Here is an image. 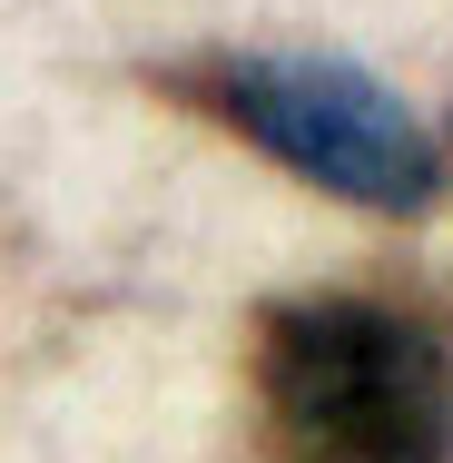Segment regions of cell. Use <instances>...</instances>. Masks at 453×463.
Masks as SVG:
<instances>
[{
  "label": "cell",
  "instance_id": "cell-1",
  "mask_svg": "<svg viewBox=\"0 0 453 463\" xmlns=\"http://www.w3.org/2000/svg\"><path fill=\"white\" fill-rule=\"evenodd\" d=\"M247 404L267 463H453V326L404 296L257 306Z\"/></svg>",
  "mask_w": 453,
  "mask_h": 463
},
{
  "label": "cell",
  "instance_id": "cell-2",
  "mask_svg": "<svg viewBox=\"0 0 453 463\" xmlns=\"http://www.w3.org/2000/svg\"><path fill=\"white\" fill-rule=\"evenodd\" d=\"M168 99L227 118L247 148H267L276 168L335 187L374 217H424L444 197V158L424 138V118L355 60H316V50H217L168 70Z\"/></svg>",
  "mask_w": 453,
  "mask_h": 463
}]
</instances>
